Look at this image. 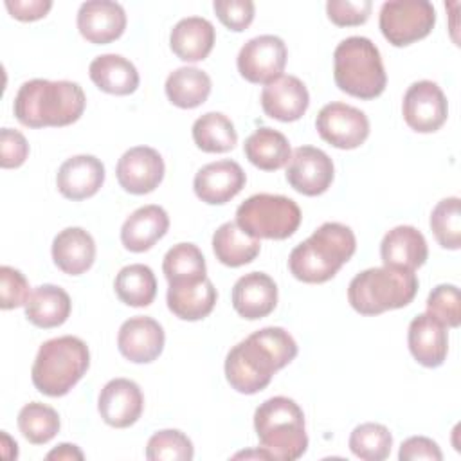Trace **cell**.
<instances>
[{
  "instance_id": "obj_41",
  "label": "cell",
  "mask_w": 461,
  "mask_h": 461,
  "mask_svg": "<svg viewBox=\"0 0 461 461\" xmlns=\"http://www.w3.org/2000/svg\"><path fill=\"white\" fill-rule=\"evenodd\" d=\"M29 288H31L29 281L20 270L9 265L0 267V308L2 310L25 306V303L31 297Z\"/></svg>"
},
{
  "instance_id": "obj_43",
  "label": "cell",
  "mask_w": 461,
  "mask_h": 461,
  "mask_svg": "<svg viewBox=\"0 0 461 461\" xmlns=\"http://www.w3.org/2000/svg\"><path fill=\"white\" fill-rule=\"evenodd\" d=\"M373 2L371 0H330L326 4L328 18L339 27H355L367 22L371 14Z\"/></svg>"
},
{
  "instance_id": "obj_37",
  "label": "cell",
  "mask_w": 461,
  "mask_h": 461,
  "mask_svg": "<svg viewBox=\"0 0 461 461\" xmlns=\"http://www.w3.org/2000/svg\"><path fill=\"white\" fill-rule=\"evenodd\" d=\"M349 450L364 461H384L391 454L393 436L382 423H360L349 434Z\"/></svg>"
},
{
  "instance_id": "obj_45",
  "label": "cell",
  "mask_w": 461,
  "mask_h": 461,
  "mask_svg": "<svg viewBox=\"0 0 461 461\" xmlns=\"http://www.w3.org/2000/svg\"><path fill=\"white\" fill-rule=\"evenodd\" d=\"M400 461H416V459H429V461H441L443 454L436 441L425 436H412L407 438L398 452Z\"/></svg>"
},
{
  "instance_id": "obj_28",
  "label": "cell",
  "mask_w": 461,
  "mask_h": 461,
  "mask_svg": "<svg viewBox=\"0 0 461 461\" xmlns=\"http://www.w3.org/2000/svg\"><path fill=\"white\" fill-rule=\"evenodd\" d=\"M88 74L94 85L106 94L128 95L139 86V72L135 65L121 54H101L94 58Z\"/></svg>"
},
{
  "instance_id": "obj_6",
  "label": "cell",
  "mask_w": 461,
  "mask_h": 461,
  "mask_svg": "<svg viewBox=\"0 0 461 461\" xmlns=\"http://www.w3.org/2000/svg\"><path fill=\"white\" fill-rule=\"evenodd\" d=\"M418 277L412 270L373 267L357 274L348 286V301L360 315H380L412 303L418 292Z\"/></svg>"
},
{
  "instance_id": "obj_12",
  "label": "cell",
  "mask_w": 461,
  "mask_h": 461,
  "mask_svg": "<svg viewBox=\"0 0 461 461\" xmlns=\"http://www.w3.org/2000/svg\"><path fill=\"white\" fill-rule=\"evenodd\" d=\"M402 113L407 126L414 131L432 133L445 124L448 117V103L438 83L421 79L407 88Z\"/></svg>"
},
{
  "instance_id": "obj_10",
  "label": "cell",
  "mask_w": 461,
  "mask_h": 461,
  "mask_svg": "<svg viewBox=\"0 0 461 461\" xmlns=\"http://www.w3.org/2000/svg\"><path fill=\"white\" fill-rule=\"evenodd\" d=\"M315 128L328 144L339 149H355L369 135V119L360 108L335 101L319 110Z\"/></svg>"
},
{
  "instance_id": "obj_34",
  "label": "cell",
  "mask_w": 461,
  "mask_h": 461,
  "mask_svg": "<svg viewBox=\"0 0 461 461\" xmlns=\"http://www.w3.org/2000/svg\"><path fill=\"white\" fill-rule=\"evenodd\" d=\"M193 140L205 153H225L236 146L238 133L225 113L207 112L194 121Z\"/></svg>"
},
{
  "instance_id": "obj_26",
  "label": "cell",
  "mask_w": 461,
  "mask_h": 461,
  "mask_svg": "<svg viewBox=\"0 0 461 461\" xmlns=\"http://www.w3.org/2000/svg\"><path fill=\"white\" fill-rule=\"evenodd\" d=\"M216 299L218 294L209 277L169 283L166 295L167 308L182 321H200L207 317L212 312Z\"/></svg>"
},
{
  "instance_id": "obj_29",
  "label": "cell",
  "mask_w": 461,
  "mask_h": 461,
  "mask_svg": "<svg viewBox=\"0 0 461 461\" xmlns=\"http://www.w3.org/2000/svg\"><path fill=\"white\" fill-rule=\"evenodd\" d=\"M72 310L70 295L56 285H40L25 303V317L31 324L49 330L61 326Z\"/></svg>"
},
{
  "instance_id": "obj_19",
  "label": "cell",
  "mask_w": 461,
  "mask_h": 461,
  "mask_svg": "<svg viewBox=\"0 0 461 461\" xmlns=\"http://www.w3.org/2000/svg\"><path fill=\"white\" fill-rule=\"evenodd\" d=\"M310 104V94L304 83L295 76H279L263 86V112L281 122L301 119Z\"/></svg>"
},
{
  "instance_id": "obj_40",
  "label": "cell",
  "mask_w": 461,
  "mask_h": 461,
  "mask_svg": "<svg viewBox=\"0 0 461 461\" xmlns=\"http://www.w3.org/2000/svg\"><path fill=\"white\" fill-rule=\"evenodd\" d=\"M427 313L447 328H457L461 322L459 288L456 285H438L427 297Z\"/></svg>"
},
{
  "instance_id": "obj_23",
  "label": "cell",
  "mask_w": 461,
  "mask_h": 461,
  "mask_svg": "<svg viewBox=\"0 0 461 461\" xmlns=\"http://www.w3.org/2000/svg\"><path fill=\"white\" fill-rule=\"evenodd\" d=\"M380 258L385 267L414 272L429 258L425 236L412 225H398L384 236Z\"/></svg>"
},
{
  "instance_id": "obj_7",
  "label": "cell",
  "mask_w": 461,
  "mask_h": 461,
  "mask_svg": "<svg viewBox=\"0 0 461 461\" xmlns=\"http://www.w3.org/2000/svg\"><path fill=\"white\" fill-rule=\"evenodd\" d=\"M333 79L348 95L366 101L378 97L387 85L378 47L366 36L342 40L333 52Z\"/></svg>"
},
{
  "instance_id": "obj_44",
  "label": "cell",
  "mask_w": 461,
  "mask_h": 461,
  "mask_svg": "<svg viewBox=\"0 0 461 461\" xmlns=\"http://www.w3.org/2000/svg\"><path fill=\"white\" fill-rule=\"evenodd\" d=\"M27 157H29L27 139L18 130L2 128L0 130V166L4 169L20 167Z\"/></svg>"
},
{
  "instance_id": "obj_30",
  "label": "cell",
  "mask_w": 461,
  "mask_h": 461,
  "mask_svg": "<svg viewBox=\"0 0 461 461\" xmlns=\"http://www.w3.org/2000/svg\"><path fill=\"white\" fill-rule=\"evenodd\" d=\"M243 151L249 162L263 171L281 169L290 162L292 157L288 139L281 131L268 126H261L250 133L245 139Z\"/></svg>"
},
{
  "instance_id": "obj_18",
  "label": "cell",
  "mask_w": 461,
  "mask_h": 461,
  "mask_svg": "<svg viewBox=\"0 0 461 461\" xmlns=\"http://www.w3.org/2000/svg\"><path fill=\"white\" fill-rule=\"evenodd\" d=\"M79 34L95 45L110 43L122 36L126 29L124 7L112 0H90L77 11Z\"/></svg>"
},
{
  "instance_id": "obj_22",
  "label": "cell",
  "mask_w": 461,
  "mask_h": 461,
  "mask_svg": "<svg viewBox=\"0 0 461 461\" xmlns=\"http://www.w3.org/2000/svg\"><path fill=\"white\" fill-rule=\"evenodd\" d=\"M407 344L418 364L425 367H439L448 353L447 326L429 313H420L409 324Z\"/></svg>"
},
{
  "instance_id": "obj_39",
  "label": "cell",
  "mask_w": 461,
  "mask_h": 461,
  "mask_svg": "<svg viewBox=\"0 0 461 461\" xmlns=\"http://www.w3.org/2000/svg\"><path fill=\"white\" fill-rule=\"evenodd\" d=\"M194 447L191 439L176 429H164L155 432L146 445V457L149 461H191Z\"/></svg>"
},
{
  "instance_id": "obj_9",
  "label": "cell",
  "mask_w": 461,
  "mask_h": 461,
  "mask_svg": "<svg viewBox=\"0 0 461 461\" xmlns=\"http://www.w3.org/2000/svg\"><path fill=\"white\" fill-rule=\"evenodd\" d=\"M436 9L427 0H391L380 7L378 25L384 38L394 47H407L430 34Z\"/></svg>"
},
{
  "instance_id": "obj_38",
  "label": "cell",
  "mask_w": 461,
  "mask_h": 461,
  "mask_svg": "<svg viewBox=\"0 0 461 461\" xmlns=\"http://www.w3.org/2000/svg\"><path fill=\"white\" fill-rule=\"evenodd\" d=\"M430 229L443 249L457 250L461 247V211L457 196H448L436 203L430 212Z\"/></svg>"
},
{
  "instance_id": "obj_31",
  "label": "cell",
  "mask_w": 461,
  "mask_h": 461,
  "mask_svg": "<svg viewBox=\"0 0 461 461\" xmlns=\"http://www.w3.org/2000/svg\"><path fill=\"white\" fill-rule=\"evenodd\" d=\"M212 250L221 265L236 268L254 261L261 243L249 236L236 221H225L212 234Z\"/></svg>"
},
{
  "instance_id": "obj_33",
  "label": "cell",
  "mask_w": 461,
  "mask_h": 461,
  "mask_svg": "<svg viewBox=\"0 0 461 461\" xmlns=\"http://www.w3.org/2000/svg\"><path fill=\"white\" fill-rule=\"evenodd\" d=\"M117 297L135 308L149 306L157 295V279L148 265L133 263L119 270L113 281Z\"/></svg>"
},
{
  "instance_id": "obj_20",
  "label": "cell",
  "mask_w": 461,
  "mask_h": 461,
  "mask_svg": "<svg viewBox=\"0 0 461 461\" xmlns=\"http://www.w3.org/2000/svg\"><path fill=\"white\" fill-rule=\"evenodd\" d=\"M277 304V285L265 272H249L232 286V306L247 321L270 315Z\"/></svg>"
},
{
  "instance_id": "obj_2",
  "label": "cell",
  "mask_w": 461,
  "mask_h": 461,
  "mask_svg": "<svg viewBox=\"0 0 461 461\" xmlns=\"http://www.w3.org/2000/svg\"><path fill=\"white\" fill-rule=\"evenodd\" d=\"M86 106L83 88L74 81H25L13 103L14 117L27 128L68 126L76 122Z\"/></svg>"
},
{
  "instance_id": "obj_32",
  "label": "cell",
  "mask_w": 461,
  "mask_h": 461,
  "mask_svg": "<svg viewBox=\"0 0 461 461\" xmlns=\"http://www.w3.org/2000/svg\"><path fill=\"white\" fill-rule=\"evenodd\" d=\"M211 77L207 72L196 67H180L173 70L166 79L167 99L184 110L196 108L203 104L211 94Z\"/></svg>"
},
{
  "instance_id": "obj_46",
  "label": "cell",
  "mask_w": 461,
  "mask_h": 461,
  "mask_svg": "<svg viewBox=\"0 0 461 461\" xmlns=\"http://www.w3.org/2000/svg\"><path fill=\"white\" fill-rule=\"evenodd\" d=\"M5 7L13 18L22 22H34L43 18L50 7V0H5Z\"/></svg>"
},
{
  "instance_id": "obj_47",
  "label": "cell",
  "mask_w": 461,
  "mask_h": 461,
  "mask_svg": "<svg viewBox=\"0 0 461 461\" xmlns=\"http://www.w3.org/2000/svg\"><path fill=\"white\" fill-rule=\"evenodd\" d=\"M83 457H85L83 452L76 445H70V443H61L47 454V459H65V461H70V459L81 461Z\"/></svg>"
},
{
  "instance_id": "obj_16",
  "label": "cell",
  "mask_w": 461,
  "mask_h": 461,
  "mask_svg": "<svg viewBox=\"0 0 461 461\" xmlns=\"http://www.w3.org/2000/svg\"><path fill=\"white\" fill-rule=\"evenodd\" d=\"M247 176L234 160H216L202 166L193 180L194 194L209 205H223L232 200L243 187Z\"/></svg>"
},
{
  "instance_id": "obj_48",
  "label": "cell",
  "mask_w": 461,
  "mask_h": 461,
  "mask_svg": "<svg viewBox=\"0 0 461 461\" xmlns=\"http://www.w3.org/2000/svg\"><path fill=\"white\" fill-rule=\"evenodd\" d=\"M234 457H263V459H270V456L263 448H259L256 452H238Z\"/></svg>"
},
{
  "instance_id": "obj_11",
  "label": "cell",
  "mask_w": 461,
  "mask_h": 461,
  "mask_svg": "<svg viewBox=\"0 0 461 461\" xmlns=\"http://www.w3.org/2000/svg\"><path fill=\"white\" fill-rule=\"evenodd\" d=\"M286 45L279 36L261 34L250 38L238 52V72L256 85H268L283 76L286 65Z\"/></svg>"
},
{
  "instance_id": "obj_21",
  "label": "cell",
  "mask_w": 461,
  "mask_h": 461,
  "mask_svg": "<svg viewBox=\"0 0 461 461\" xmlns=\"http://www.w3.org/2000/svg\"><path fill=\"white\" fill-rule=\"evenodd\" d=\"M104 182V166L94 155H76L67 158L56 175L58 191L74 202L94 196Z\"/></svg>"
},
{
  "instance_id": "obj_24",
  "label": "cell",
  "mask_w": 461,
  "mask_h": 461,
  "mask_svg": "<svg viewBox=\"0 0 461 461\" xmlns=\"http://www.w3.org/2000/svg\"><path fill=\"white\" fill-rule=\"evenodd\" d=\"M169 229L167 212L155 203L135 209L121 227V241L130 252L149 250Z\"/></svg>"
},
{
  "instance_id": "obj_1",
  "label": "cell",
  "mask_w": 461,
  "mask_h": 461,
  "mask_svg": "<svg viewBox=\"0 0 461 461\" xmlns=\"http://www.w3.org/2000/svg\"><path fill=\"white\" fill-rule=\"evenodd\" d=\"M297 357V342L279 326L250 333L225 357V378L241 394L263 391L272 376Z\"/></svg>"
},
{
  "instance_id": "obj_35",
  "label": "cell",
  "mask_w": 461,
  "mask_h": 461,
  "mask_svg": "<svg viewBox=\"0 0 461 461\" xmlns=\"http://www.w3.org/2000/svg\"><path fill=\"white\" fill-rule=\"evenodd\" d=\"M162 272L167 283L200 281L207 277L205 258L194 243H176L166 252Z\"/></svg>"
},
{
  "instance_id": "obj_36",
  "label": "cell",
  "mask_w": 461,
  "mask_h": 461,
  "mask_svg": "<svg viewBox=\"0 0 461 461\" xmlns=\"http://www.w3.org/2000/svg\"><path fill=\"white\" fill-rule=\"evenodd\" d=\"M16 421L22 436L32 445H45L59 432V414L40 402L25 403Z\"/></svg>"
},
{
  "instance_id": "obj_15",
  "label": "cell",
  "mask_w": 461,
  "mask_h": 461,
  "mask_svg": "<svg viewBox=\"0 0 461 461\" xmlns=\"http://www.w3.org/2000/svg\"><path fill=\"white\" fill-rule=\"evenodd\" d=\"M164 328L151 317L137 315L124 321L117 333V348L133 364H149L164 349Z\"/></svg>"
},
{
  "instance_id": "obj_13",
  "label": "cell",
  "mask_w": 461,
  "mask_h": 461,
  "mask_svg": "<svg viewBox=\"0 0 461 461\" xmlns=\"http://www.w3.org/2000/svg\"><path fill=\"white\" fill-rule=\"evenodd\" d=\"M335 167L328 153L313 146H299L292 151L286 166L290 187L304 196H317L328 191L333 182Z\"/></svg>"
},
{
  "instance_id": "obj_3",
  "label": "cell",
  "mask_w": 461,
  "mask_h": 461,
  "mask_svg": "<svg viewBox=\"0 0 461 461\" xmlns=\"http://www.w3.org/2000/svg\"><path fill=\"white\" fill-rule=\"evenodd\" d=\"M357 250V238L348 225L322 223L310 238L295 245L288 256L292 276L303 283H326Z\"/></svg>"
},
{
  "instance_id": "obj_4",
  "label": "cell",
  "mask_w": 461,
  "mask_h": 461,
  "mask_svg": "<svg viewBox=\"0 0 461 461\" xmlns=\"http://www.w3.org/2000/svg\"><path fill=\"white\" fill-rule=\"evenodd\" d=\"M261 448L277 461H295L308 448L304 412L288 396H272L254 412Z\"/></svg>"
},
{
  "instance_id": "obj_14",
  "label": "cell",
  "mask_w": 461,
  "mask_h": 461,
  "mask_svg": "<svg viewBox=\"0 0 461 461\" xmlns=\"http://www.w3.org/2000/svg\"><path fill=\"white\" fill-rule=\"evenodd\" d=\"M164 158L155 148L135 146L122 153L117 162L115 176L119 185L131 194H148L164 178Z\"/></svg>"
},
{
  "instance_id": "obj_27",
  "label": "cell",
  "mask_w": 461,
  "mask_h": 461,
  "mask_svg": "<svg viewBox=\"0 0 461 461\" xmlns=\"http://www.w3.org/2000/svg\"><path fill=\"white\" fill-rule=\"evenodd\" d=\"M216 32L212 23L202 16H187L175 23L169 34V47L182 61H202L214 47Z\"/></svg>"
},
{
  "instance_id": "obj_5",
  "label": "cell",
  "mask_w": 461,
  "mask_h": 461,
  "mask_svg": "<svg viewBox=\"0 0 461 461\" xmlns=\"http://www.w3.org/2000/svg\"><path fill=\"white\" fill-rule=\"evenodd\" d=\"M88 346L74 335L43 342L34 358L31 378L34 387L50 398L65 396L88 371Z\"/></svg>"
},
{
  "instance_id": "obj_8",
  "label": "cell",
  "mask_w": 461,
  "mask_h": 461,
  "mask_svg": "<svg viewBox=\"0 0 461 461\" xmlns=\"http://www.w3.org/2000/svg\"><path fill=\"white\" fill-rule=\"evenodd\" d=\"M299 205L283 194L258 193L236 209V223L256 240H286L301 225Z\"/></svg>"
},
{
  "instance_id": "obj_17",
  "label": "cell",
  "mask_w": 461,
  "mask_h": 461,
  "mask_svg": "<svg viewBox=\"0 0 461 461\" xmlns=\"http://www.w3.org/2000/svg\"><path fill=\"white\" fill-rule=\"evenodd\" d=\"M144 409V396L140 387L128 378H113L99 393L97 411L103 421L115 429L133 425Z\"/></svg>"
},
{
  "instance_id": "obj_25",
  "label": "cell",
  "mask_w": 461,
  "mask_h": 461,
  "mask_svg": "<svg viewBox=\"0 0 461 461\" xmlns=\"http://www.w3.org/2000/svg\"><path fill=\"white\" fill-rule=\"evenodd\" d=\"M54 265L68 274L81 276L95 261V241L92 234L81 227H67L52 240Z\"/></svg>"
},
{
  "instance_id": "obj_42",
  "label": "cell",
  "mask_w": 461,
  "mask_h": 461,
  "mask_svg": "<svg viewBox=\"0 0 461 461\" xmlns=\"http://www.w3.org/2000/svg\"><path fill=\"white\" fill-rule=\"evenodd\" d=\"M212 9L218 20L230 31L241 32L254 20V2L252 0H214Z\"/></svg>"
}]
</instances>
